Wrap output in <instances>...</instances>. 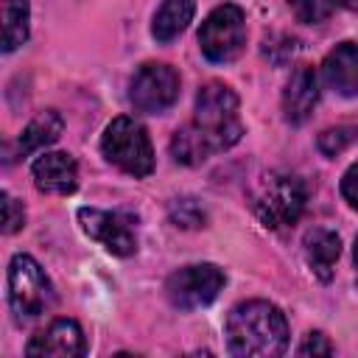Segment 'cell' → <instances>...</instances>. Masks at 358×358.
Wrapping results in <instances>:
<instances>
[{
  "label": "cell",
  "mask_w": 358,
  "mask_h": 358,
  "mask_svg": "<svg viewBox=\"0 0 358 358\" xmlns=\"http://www.w3.org/2000/svg\"><path fill=\"white\" fill-rule=\"evenodd\" d=\"M232 355L241 358H274L288 347L285 313L268 299H246L235 305L224 324Z\"/></svg>",
  "instance_id": "obj_1"
},
{
  "label": "cell",
  "mask_w": 358,
  "mask_h": 358,
  "mask_svg": "<svg viewBox=\"0 0 358 358\" xmlns=\"http://www.w3.org/2000/svg\"><path fill=\"white\" fill-rule=\"evenodd\" d=\"M190 123L210 143L213 154L232 148L243 134V123L238 117V95L221 81L204 84L196 95V117Z\"/></svg>",
  "instance_id": "obj_2"
},
{
  "label": "cell",
  "mask_w": 358,
  "mask_h": 358,
  "mask_svg": "<svg viewBox=\"0 0 358 358\" xmlns=\"http://www.w3.org/2000/svg\"><path fill=\"white\" fill-rule=\"evenodd\" d=\"M305 201H308V190L302 179L294 173H282V171L266 173L252 193L255 215L268 229H285L296 224L305 210Z\"/></svg>",
  "instance_id": "obj_3"
},
{
  "label": "cell",
  "mask_w": 358,
  "mask_h": 358,
  "mask_svg": "<svg viewBox=\"0 0 358 358\" xmlns=\"http://www.w3.org/2000/svg\"><path fill=\"white\" fill-rule=\"evenodd\" d=\"M103 157L129 176H148L154 171V148L145 129L134 117H115L101 137Z\"/></svg>",
  "instance_id": "obj_4"
},
{
  "label": "cell",
  "mask_w": 358,
  "mask_h": 358,
  "mask_svg": "<svg viewBox=\"0 0 358 358\" xmlns=\"http://www.w3.org/2000/svg\"><path fill=\"white\" fill-rule=\"evenodd\" d=\"M56 294L45 274V268L31 255H14L8 263V305L14 316L36 319L53 305Z\"/></svg>",
  "instance_id": "obj_5"
},
{
  "label": "cell",
  "mask_w": 358,
  "mask_h": 358,
  "mask_svg": "<svg viewBox=\"0 0 358 358\" xmlns=\"http://www.w3.org/2000/svg\"><path fill=\"white\" fill-rule=\"evenodd\" d=\"M243 45H246V17H243V11L235 3L215 6L199 28L201 53L215 64H227L243 50Z\"/></svg>",
  "instance_id": "obj_6"
},
{
  "label": "cell",
  "mask_w": 358,
  "mask_h": 358,
  "mask_svg": "<svg viewBox=\"0 0 358 358\" xmlns=\"http://www.w3.org/2000/svg\"><path fill=\"white\" fill-rule=\"evenodd\" d=\"M224 282H227V277L218 266L193 263V266H185V268L173 271L165 280V296L179 310H196V308L210 305L221 294Z\"/></svg>",
  "instance_id": "obj_7"
},
{
  "label": "cell",
  "mask_w": 358,
  "mask_h": 358,
  "mask_svg": "<svg viewBox=\"0 0 358 358\" xmlns=\"http://www.w3.org/2000/svg\"><path fill=\"white\" fill-rule=\"evenodd\" d=\"M179 98V73L165 62H145L129 81V101L137 112L159 115Z\"/></svg>",
  "instance_id": "obj_8"
},
{
  "label": "cell",
  "mask_w": 358,
  "mask_h": 358,
  "mask_svg": "<svg viewBox=\"0 0 358 358\" xmlns=\"http://www.w3.org/2000/svg\"><path fill=\"white\" fill-rule=\"evenodd\" d=\"M78 224L81 229L103 243L112 255L117 257H129L137 252V232H134V218L126 213H109V210H98V207H81L78 210Z\"/></svg>",
  "instance_id": "obj_9"
},
{
  "label": "cell",
  "mask_w": 358,
  "mask_h": 358,
  "mask_svg": "<svg viewBox=\"0 0 358 358\" xmlns=\"http://www.w3.org/2000/svg\"><path fill=\"white\" fill-rule=\"evenodd\" d=\"M28 355H53V358H78L87 352L84 330L76 319H53L45 330H39L28 347Z\"/></svg>",
  "instance_id": "obj_10"
},
{
  "label": "cell",
  "mask_w": 358,
  "mask_h": 358,
  "mask_svg": "<svg viewBox=\"0 0 358 358\" xmlns=\"http://www.w3.org/2000/svg\"><path fill=\"white\" fill-rule=\"evenodd\" d=\"M34 185L50 196H67L78 185V165L67 151H45L31 165Z\"/></svg>",
  "instance_id": "obj_11"
},
{
  "label": "cell",
  "mask_w": 358,
  "mask_h": 358,
  "mask_svg": "<svg viewBox=\"0 0 358 358\" xmlns=\"http://www.w3.org/2000/svg\"><path fill=\"white\" fill-rule=\"evenodd\" d=\"M319 101V78H316V70L310 64H299L294 73H291V81L282 92V115L288 123L299 126L310 117L313 106Z\"/></svg>",
  "instance_id": "obj_12"
},
{
  "label": "cell",
  "mask_w": 358,
  "mask_h": 358,
  "mask_svg": "<svg viewBox=\"0 0 358 358\" xmlns=\"http://www.w3.org/2000/svg\"><path fill=\"white\" fill-rule=\"evenodd\" d=\"M322 76L333 92L347 98L358 95V45L355 42L336 45L322 62Z\"/></svg>",
  "instance_id": "obj_13"
},
{
  "label": "cell",
  "mask_w": 358,
  "mask_h": 358,
  "mask_svg": "<svg viewBox=\"0 0 358 358\" xmlns=\"http://www.w3.org/2000/svg\"><path fill=\"white\" fill-rule=\"evenodd\" d=\"M341 255V238L327 229V227H313L305 232V257H308V266L310 271L327 282L333 277V266Z\"/></svg>",
  "instance_id": "obj_14"
},
{
  "label": "cell",
  "mask_w": 358,
  "mask_h": 358,
  "mask_svg": "<svg viewBox=\"0 0 358 358\" xmlns=\"http://www.w3.org/2000/svg\"><path fill=\"white\" fill-rule=\"evenodd\" d=\"M62 129H64V120H62V115H59L56 109L39 112V115L22 129L14 154H17V157H28V154H34V151H39V148L56 143L59 134H62Z\"/></svg>",
  "instance_id": "obj_15"
},
{
  "label": "cell",
  "mask_w": 358,
  "mask_h": 358,
  "mask_svg": "<svg viewBox=\"0 0 358 358\" xmlns=\"http://www.w3.org/2000/svg\"><path fill=\"white\" fill-rule=\"evenodd\" d=\"M193 14H196V0H162L157 14H154V25H151L154 39L157 42H173L187 28Z\"/></svg>",
  "instance_id": "obj_16"
},
{
  "label": "cell",
  "mask_w": 358,
  "mask_h": 358,
  "mask_svg": "<svg viewBox=\"0 0 358 358\" xmlns=\"http://www.w3.org/2000/svg\"><path fill=\"white\" fill-rule=\"evenodd\" d=\"M3 11V50L11 53L28 39V0H0Z\"/></svg>",
  "instance_id": "obj_17"
},
{
  "label": "cell",
  "mask_w": 358,
  "mask_h": 358,
  "mask_svg": "<svg viewBox=\"0 0 358 358\" xmlns=\"http://www.w3.org/2000/svg\"><path fill=\"white\" fill-rule=\"evenodd\" d=\"M171 154H173V159L182 162V165H201V162L213 154V148H210V143L199 134V129H196L193 123H187V126H182V129L171 137Z\"/></svg>",
  "instance_id": "obj_18"
},
{
  "label": "cell",
  "mask_w": 358,
  "mask_h": 358,
  "mask_svg": "<svg viewBox=\"0 0 358 358\" xmlns=\"http://www.w3.org/2000/svg\"><path fill=\"white\" fill-rule=\"evenodd\" d=\"M355 137H358V126H352V123H341V126H330V129H324V131L319 134L316 145H319V151H322L324 157H336V154H341Z\"/></svg>",
  "instance_id": "obj_19"
},
{
  "label": "cell",
  "mask_w": 358,
  "mask_h": 358,
  "mask_svg": "<svg viewBox=\"0 0 358 358\" xmlns=\"http://www.w3.org/2000/svg\"><path fill=\"white\" fill-rule=\"evenodd\" d=\"M288 8L294 11V17L305 25H319L333 14L336 0H285Z\"/></svg>",
  "instance_id": "obj_20"
},
{
  "label": "cell",
  "mask_w": 358,
  "mask_h": 358,
  "mask_svg": "<svg viewBox=\"0 0 358 358\" xmlns=\"http://www.w3.org/2000/svg\"><path fill=\"white\" fill-rule=\"evenodd\" d=\"M168 215H171V221H173L176 227H182V229L204 227V218H207L204 210H201V204H199L196 199H176V201H171Z\"/></svg>",
  "instance_id": "obj_21"
},
{
  "label": "cell",
  "mask_w": 358,
  "mask_h": 358,
  "mask_svg": "<svg viewBox=\"0 0 358 358\" xmlns=\"http://www.w3.org/2000/svg\"><path fill=\"white\" fill-rule=\"evenodd\" d=\"M22 227H25V210H22V204L14 196L3 193V232L6 235H14Z\"/></svg>",
  "instance_id": "obj_22"
},
{
  "label": "cell",
  "mask_w": 358,
  "mask_h": 358,
  "mask_svg": "<svg viewBox=\"0 0 358 358\" xmlns=\"http://www.w3.org/2000/svg\"><path fill=\"white\" fill-rule=\"evenodd\" d=\"M296 352L299 355H333V344L327 341L324 333H308Z\"/></svg>",
  "instance_id": "obj_23"
},
{
  "label": "cell",
  "mask_w": 358,
  "mask_h": 358,
  "mask_svg": "<svg viewBox=\"0 0 358 358\" xmlns=\"http://www.w3.org/2000/svg\"><path fill=\"white\" fill-rule=\"evenodd\" d=\"M341 196L347 199L350 207L358 210V162L347 168V173H344V179H341Z\"/></svg>",
  "instance_id": "obj_24"
},
{
  "label": "cell",
  "mask_w": 358,
  "mask_h": 358,
  "mask_svg": "<svg viewBox=\"0 0 358 358\" xmlns=\"http://www.w3.org/2000/svg\"><path fill=\"white\" fill-rule=\"evenodd\" d=\"M338 6H344V8H350V11H358V0H336Z\"/></svg>",
  "instance_id": "obj_25"
},
{
  "label": "cell",
  "mask_w": 358,
  "mask_h": 358,
  "mask_svg": "<svg viewBox=\"0 0 358 358\" xmlns=\"http://www.w3.org/2000/svg\"><path fill=\"white\" fill-rule=\"evenodd\" d=\"M352 260H355V277H358V238H355V246H352Z\"/></svg>",
  "instance_id": "obj_26"
}]
</instances>
